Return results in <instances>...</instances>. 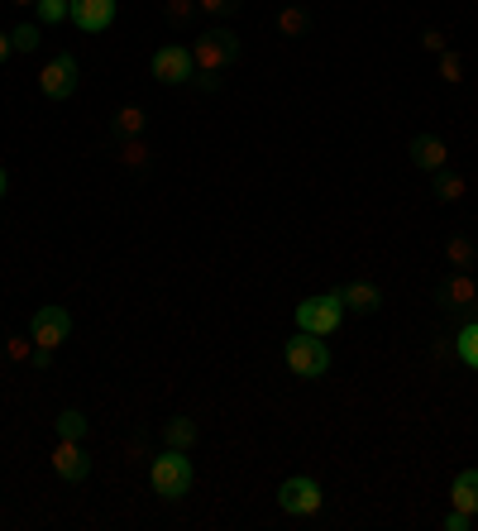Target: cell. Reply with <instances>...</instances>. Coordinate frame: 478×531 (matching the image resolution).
Returning a JSON list of instances; mask_svg holds the SVG:
<instances>
[{
  "mask_svg": "<svg viewBox=\"0 0 478 531\" xmlns=\"http://www.w3.org/2000/svg\"><path fill=\"white\" fill-rule=\"evenodd\" d=\"M235 58H239V34L235 29H211V34H201V39L192 44V63H196L192 82L216 87L220 77L235 67Z\"/></svg>",
  "mask_w": 478,
  "mask_h": 531,
  "instance_id": "obj_1",
  "label": "cell"
},
{
  "mask_svg": "<svg viewBox=\"0 0 478 531\" xmlns=\"http://www.w3.org/2000/svg\"><path fill=\"white\" fill-rule=\"evenodd\" d=\"M192 479H196V469H192V460H187V450H163L149 465V484L158 498H187Z\"/></svg>",
  "mask_w": 478,
  "mask_h": 531,
  "instance_id": "obj_2",
  "label": "cell"
},
{
  "mask_svg": "<svg viewBox=\"0 0 478 531\" xmlns=\"http://www.w3.org/2000/svg\"><path fill=\"white\" fill-rule=\"evenodd\" d=\"M283 359H287V369L297 378H321L330 369V350L321 345V335H311V331H297L292 340L283 345Z\"/></svg>",
  "mask_w": 478,
  "mask_h": 531,
  "instance_id": "obj_3",
  "label": "cell"
},
{
  "mask_svg": "<svg viewBox=\"0 0 478 531\" xmlns=\"http://www.w3.org/2000/svg\"><path fill=\"white\" fill-rule=\"evenodd\" d=\"M340 321H345V302H340V292L306 297L302 307H297V331H311V335H321V340L340 331Z\"/></svg>",
  "mask_w": 478,
  "mask_h": 531,
  "instance_id": "obj_4",
  "label": "cell"
},
{
  "mask_svg": "<svg viewBox=\"0 0 478 531\" xmlns=\"http://www.w3.org/2000/svg\"><path fill=\"white\" fill-rule=\"evenodd\" d=\"M29 335H34V350L39 354H53L58 345H67L72 335V311L67 307H39L29 316Z\"/></svg>",
  "mask_w": 478,
  "mask_h": 531,
  "instance_id": "obj_5",
  "label": "cell"
},
{
  "mask_svg": "<svg viewBox=\"0 0 478 531\" xmlns=\"http://www.w3.org/2000/svg\"><path fill=\"white\" fill-rule=\"evenodd\" d=\"M321 503H326V493H321L316 479H306V474H292V479L278 488V508H283L287 517H316Z\"/></svg>",
  "mask_w": 478,
  "mask_h": 531,
  "instance_id": "obj_6",
  "label": "cell"
},
{
  "mask_svg": "<svg viewBox=\"0 0 478 531\" xmlns=\"http://www.w3.org/2000/svg\"><path fill=\"white\" fill-rule=\"evenodd\" d=\"M153 77H158V82H168V87H182V82H192V77H196L192 48L163 44L158 53H153Z\"/></svg>",
  "mask_w": 478,
  "mask_h": 531,
  "instance_id": "obj_7",
  "label": "cell"
},
{
  "mask_svg": "<svg viewBox=\"0 0 478 531\" xmlns=\"http://www.w3.org/2000/svg\"><path fill=\"white\" fill-rule=\"evenodd\" d=\"M39 91H44L48 101H67V96L77 91V58H72V53L48 58L44 72H39Z\"/></svg>",
  "mask_w": 478,
  "mask_h": 531,
  "instance_id": "obj_8",
  "label": "cell"
},
{
  "mask_svg": "<svg viewBox=\"0 0 478 531\" xmlns=\"http://www.w3.org/2000/svg\"><path fill=\"white\" fill-rule=\"evenodd\" d=\"M53 469H58V479H67V484H87V474H91L87 441L58 436V445H53Z\"/></svg>",
  "mask_w": 478,
  "mask_h": 531,
  "instance_id": "obj_9",
  "label": "cell"
},
{
  "mask_svg": "<svg viewBox=\"0 0 478 531\" xmlns=\"http://www.w3.org/2000/svg\"><path fill=\"white\" fill-rule=\"evenodd\" d=\"M67 20L82 34H101L115 20V0H67Z\"/></svg>",
  "mask_w": 478,
  "mask_h": 531,
  "instance_id": "obj_10",
  "label": "cell"
},
{
  "mask_svg": "<svg viewBox=\"0 0 478 531\" xmlns=\"http://www.w3.org/2000/svg\"><path fill=\"white\" fill-rule=\"evenodd\" d=\"M412 163L421 173H445L450 168V144L435 139V134H416L412 139Z\"/></svg>",
  "mask_w": 478,
  "mask_h": 531,
  "instance_id": "obj_11",
  "label": "cell"
},
{
  "mask_svg": "<svg viewBox=\"0 0 478 531\" xmlns=\"http://www.w3.org/2000/svg\"><path fill=\"white\" fill-rule=\"evenodd\" d=\"M340 302H345V311L373 316V311L383 307V292L373 288V283H345V288H340Z\"/></svg>",
  "mask_w": 478,
  "mask_h": 531,
  "instance_id": "obj_12",
  "label": "cell"
},
{
  "mask_svg": "<svg viewBox=\"0 0 478 531\" xmlns=\"http://www.w3.org/2000/svg\"><path fill=\"white\" fill-rule=\"evenodd\" d=\"M450 503H455L459 512L478 517V469H459L455 484H450Z\"/></svg>",
  "mask_w": 478,
  "mask_h": 531,
  "instance_id": "obj_13",
  "label": "cell"
},
{
  "mask_svg": "<svg viewBox=\"0 0 478 531\" xmlns=\"http://www.w3.org/2000/svg\"><path fill=\"white\" fill-rule=\"evenodd\" d=\"M474 297H478V283L469 273H455V278L445 283V302H450V307H474Z\"/></svg>",
  "mask_w": 478,
  "mask_h": 531,
  "instance_id": "obj_14",
  "label": "cell"
},
{
  "mask_svg": "<svg viewBox=\"0 0 478 531\" xmlns=\"http://www.w3.org/2000/svg\"><path fill=\"white\" fill-rule=\"evenodd\" d=\"M163 441H168V450H187V445L196 441L192 417H173V421H168V426H163Z\"/></svg>",
  "mask_w": 478,
  "mask_h": 531,
  "instance_id": "obj_15",
  "label": "cell"
},
{
  "mask_svg": "<svg viewBox=\"0 0 478 531\" xmlns=\"http://www.w3.org/2000/svg\"><path fill=\"white\" fill-rule=\"evenodd\" d=\"M455 354L469 369H478V321H464V331L455 335Z\"/></svg>",
  "mask_w": 478,
  "mask_h": 531,
  "instance_id": "obj_16",
  "label": "cell"
},
{
  "mask_svg": "<svg viewBox=\"0 0 478 531\" xmlns=\"http://www.w3.org/2000/svg\"><path fill=\"white\" fill-rule=\"evenodd\" d=\"M58 436H67V441H87V417L77 412V407H67V412H58Z\"/></svg>",
  "mask_w": 478,
  "mask_h": 531,
  "instance_id": "obj_17",
  "label": "cell"
},
{
  "mask_svg": "<svg viewBox=\"0 0 478 531\" xmlns=\"http://www.w3.org/2000/svg\"><path fill=\"white\" fill-rule=\"evenodd\" d=\"M278 34H287V39H302V34H306V10H302V5H287V10H278Z\"/></svg>",
  "mask_w": 478,
  "mask_h": 531,
  "instance_id": "obj_18",
  "label": "cell"
},
{
  "mask_svg": "<svg viewBox=\"0 0 478 531\" xmlns=\"http://www.w3.org/2000/svg\"><path fill=\"white\" fill-rule=\"evenodd\" d=\"M163 15H168V24L173 29H187L196 15V0H163Z\"/></svg>",
  "mask_w": 478,
  "mask_h": 531,
  "instance_id": "obj_19",
  "label": "cell"
},
{
  "mask_svg": "<svg viewBox=\"0 0 478 531\" xmlns=\"http://www.w3.org/2000/svg\"><path fill=\"white\" fill-rule=\"evenodd\" d=\"M474 254H478V249L469 240H450V249H445V259H450V268H455V273H469Z\"/></svg>",
  "mask_w": 478,
  "mask_h": 531,
  "instance_id": "obj_20",
  "label": "cell"
},
{
  "mask_svg": "<svg viewBox=\"0 0 478 531\" xmlns=\"http://www.w3.org/2000/svg\"><path fill=\"white\" fill-rule=\"evenodd\" d=\"M139 130H144V111H139V106H125V111L115 115V134H120V139H134Z\"/></svg>",
  "mask_w": 478,
  "mask_h": 531,
  "instance_id": "obj_21",
  "label": "cell"
},
{
  "mask_svg": "<svg viewBox=\"0 0 478 531\" xmlns=\"http://www.w3.org/2000/svg\"><path fill=\"white\" fill-rule=\"evenodd\" d=\"M39 29H44V24H20V29H10L15 53H34V48H39Z\"/></svg>",
  "mask_w": 478,
  "mask_h": 531,
  "instance_id": "obj_22",
  "label": "cell"
},
{
  "mask_svg": "<svg viewBox=\"0 0 478 531\" xmlns=\"http://www.w3.org/2000/svg\"><path fill=\"white\" fill-rule=\"evenodd\" d=\"M440 82H450V87L464 82V53H450V48L440 53Z\"/></svg>",
  "mask_w": 478,
  "mask_h": 531,
  "instance_id": "obj_23",
  "label": "cell"
},
{
  "mask_svg": "<svg viewBox=\"0 0 478 531\" xmlns=\"http://www.w3.org/2000/svg\"><path fill=\"white\" fill-rule=\"evenodd\" d=\"M120 163H125V168H144V163H149V144H144L139 134H134V139H125V149H120Z\"/></svg>",
  "mask_w": 478,
  "mask_h": 531,
  "instance_id": "obj_24",
  "label": "cell"
},
{
  "mask_svg": "<svg viewBox=\"0 0 478 531\" xmlns=\"http://www.w3.org/2000/svg\"><path fill=\"white\" fill-rule=\"evenodd\" d=\"M464 192H469V182H464L459 173H445V177H440V201H459Z\"/></svg>",
  "mask_w": 478,
  "mask_h": 531,
  "instance_id": "obj_25",
  "label": "cell"
},
{
  "mask_svg": "<svg viewBox=\"0 0 478 531\" xmlns=\"http://www.w3.org/2000/svg\"><path fill=\"white\" fill-rule=\"evenodd\" d=\"M34 10H39V24H58V20H67V0H39Z\"/></svg>",
  "mask_w": 478,
  "mask_h": 531,
  "instance_id": "obj_26",
  "label": "cell"
},
{
  "mask_svg": "<svg viewBox=\"0 0 478 531\" xmlns=\"http://www.w3.org/2000/svg\"><path fill=\"white\" fill-rule=\"evenodd\" d=\"M5 350H10V359H15V364H24V359H34V335H29V340H24V335H10V345H5Z\"/></svg>",
  "mask_w": 478,
  "mask_h": 531,
  "instance_id": "obj_27",
  "label": "cell"
},
{
  "mask_svg": "<svg viewBox=\"0 0 478 531\" xmlns=\"http://www.w3.org/2000/svg\"><path fill=\"white\" fill-rule=\"evenodd\" d=\"M230 5H235V0H196V10H201V15H225Z\"/></svg>",
  "mask_w": 478,
  "mask_h": 531,
  "instance_id": "obj_28",
  "label": "cell"
},
{
  "mask_svg": "<svg viewBox=\"0 0 478 531\" xmlns=\"http://www.w3.org/2000/svg\"><path fill=\"white\" fill-rule=\"evenodd\" d=\"M469 522H474V517H469V512H450V517H445V531H469Z\"/></svg>",
  "mask_w": 478,
  "mask_h": 531,
  "instance_id": "obj_29",
  "label": "cell"
},
{
  "mask_svg": "<svg viewBox=\"0 0 478 531\" xmlns=\"http://www.w3.org/2000/svg\"><path fill=\"white\" fill-rule=\"evenodd\" d=\"M421 44H426V53H445V34H440V29H426Z\"/></svg>",
  "mask_w": 478,
  "mask_h": 531,
  "instance_id": "obj_30",
  "label": "cell"
},
{
  "mask_svg": "<svg viewBox=\"0 0 478 531\" xmlns=\"http://www.w3.org/2000/svg\"><path fill=\"white\" fill-rule=\"evenodd\" d=\"M10 53H15V44H10V34H0V63H5Z\"/></svg>",
  "mask_w": 478,
  "mask_h": 531,
  "instance_id": "obj_31",
  "label": "cell"
},
{
  "mask_svg": "<svg viewBox=\"0 0 478 531\" xmlns=\"http://www.w3.org/2000/svg\"><path fill=\"white\" fill-rule=\"evenodd\" d=\"M5 192H10V173L0 168V197H5Z\"/></svg>",
  "mask_w": 478,
  "mask_h": 531,
  "instance_id": "obj_32",
  "label": "cell"
},
{
  "mask_svg": "<svg viewBox=\"0 0 478 531\" xmlns=\"http://www.w3.org/2000/svg\"><path fill=\"white\" fill-rule=\"evenodd\" d=\"M15 5H39V0H15Z\"/></svg>",
  "mask_w": 478,
  "mask_h": 531,
  "instance_id": "obj_33",
  "label": "cell"
}]
</instances>
